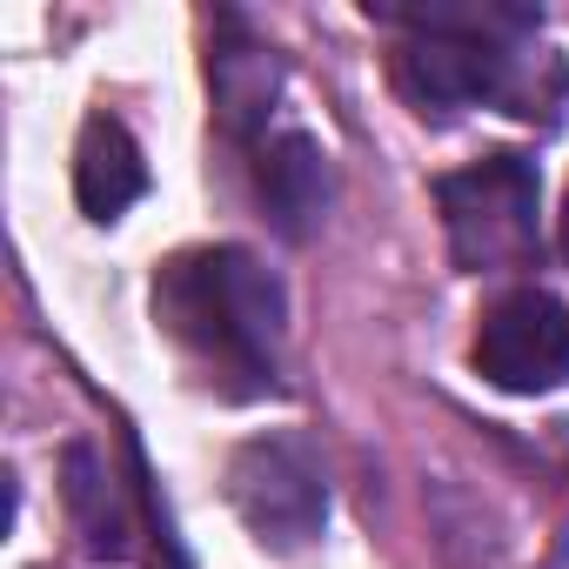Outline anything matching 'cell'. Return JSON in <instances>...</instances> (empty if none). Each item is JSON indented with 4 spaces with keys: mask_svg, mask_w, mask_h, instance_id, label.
Listing matches in <instances>:
<instances>
[{
    "mask_svg": "<svg viewBox=\"0 0 569 569\" xmlns=\"http://www.w3.org/2000/svg\"><path fill=\"white\" fill-rule=\"evenodd\" d=\"M154 322L228 396L274 389L281 281L248 248H188L154 274Z\"/></svg>",
    "mask_w": 569,
    "mask_h": 569,
    "instance_id": "cell-1",
    "label": "cell"
},
{
    "mask_svg": "<svg viewBox=\"0 0 569 569\" xmlns=\"http://www.w3.org/2000/svg\"><path fill=\"white\" fill-rule=\"evenodd\" d=\"M376 21L402 28L396 81L422 114H456L502 101L516 81V48L536 34L529 8L502 0H429V8H376Z\"/></svg>",
    "mask_w": 569,
    "mask_h": 569,
    "instance_id": "cell-2",
    "label": "cell"
},
{
    "mask_svg": "<svg viewBox=\"0 0 569 569\" xmlns=\"http://www.w3.org/2000/svg\"><path fill=\"white\" fill-rule=\"evenodd\" d=\"M436 208L449 228V254L469 274L536 261V168L522 154H482L436 181Z\"/></svg>",
    "mask_w": 569,
    "mask_h": 569,
    "instance_id": "cell-3",
    "label": "cell"
},
{
    "mask_svg": "<svg viewBox=\"0 0 569 569\" xmlns=\"http://www.w3.org/2000/svg\"><path fill=\"white\" fill-rule=\"evenodd\" d=\"M228 502L268 549H302L329 522V476L302 436H254L228 462Z\"/></svg>",
    "mask_w": 569,
    "mask_h": 569,
    "instance_id": "cell-4",
    "label": "cell"
},
{
    "mask_svg": "<svg viewBox=\"0 0 569 569\" xmlns=\"http://www.w3.org/2000/svg\"><path fill=\"white\" fill-rule=\"evenodd\" d=\"M476 369L509 396H549L569 382V309L542 289H509L476 329Z\"/></svg>",
    "mask_w": 569,
    "mask_h": 569,
    "instance_id": "cell-5",
    "label": "cell"
},
{
    "mask_svg": "<svg viewBox=\"0 0 569 569\" xmlns=\"http://www.w3.org/2000/svg\"><path fill=\"white\" fill-rule=\"evenodd\" d=\"M254 181H261V201L274 214L281 234H309L322 201H329V168H322V148L302 134V128H274L254 141Z\"/></svg>",
    "mask_w": 569,
    "mask_h": 569,
    "instance_id": "cell-6",
    "label": "cell"
},
{
    "mask_svg": "<svg viewBox=\"0 0 569 569\" xmlns=\"http://www.w3.org/2000/svg\"><path fill=\"white\" fill-rule=\"evenodd\" d=\"M148 194V161L134 148V134L108 114H94L81 128V148H74V201L88 221H121L134 201Z\"/></svg>",
    "mask_w": 569,
    "mask_h": 569,
    "instance_id": "cell-7",
    "label": "cell"
},
{
    "mask_svg": "<svg viewBox=\"0 0 569 569\" xmlns=\"http://www.w3.org/2000/svg\"><path fill=\"white\" fill-rule=\"evenodd\" d=\"M562 254H569V201H562Z\"/></svg>",
    "mask_w": 569,
    "mask_h": 569,
    "instance_id": "cell-8",
    "label": "cell"
}]
</instances>
